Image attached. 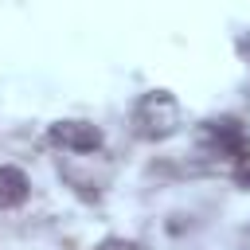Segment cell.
Here are the masks:
<instances>
[{
    "instance_id": "cell-1",
    "label": "cell",
    "mask_w": 250,
    "mask_h": 250,
    "mask_svg": "<svg viewBox=\"0 0 250 250\" xmlns=\"http://www.w3.org/2000/svg\"><path fill=\"white\" fill-rule=\"evenodd\" d=\"M133 125L141 137L148 141H160V137H172L180 129V105L168 90H148L137 105H133Z\"/></svg>"
},
{
    "instance_id": "cell-2",
    "label": "cell",
    "mask_w": 250,
    "mask_h": 250,
    "mask_svg": "<svg viewBox=\"0 0 250 250\" xmlns=\"http://www.w3.org/2000/svg\"><path fill=\"white\" fill-rule=\"evenodd\" d=\"M51 141L70 148V152H94L102 148V133L90 125V121H59L51 125Z\"/></svg>"
},
{
    "instance_id": "cell-3",
    "label": "cell",
    "mask_w": 250,
    "mask_h": 250,
    "mask_svg": "<svg viewBox=\"0 0 250 250\" xmlns=\"http://www.w3.org/2000/svg\"><path fill=\"white\" fill-rule=\"evenodd\" d=\"M27 176L16 164H0V207H20L27 199Z\"/></svg>"
},
{
    "instance_id": "cell-4",
    "label": "cell",
    "mask_w": 250,
    "mask_h": 250,
    "mask_svg": "<svg viewBox=\"0 0 250 250\" xmlns=\"http://www.w3.org/2000/svg\"><path fill=\"white\" fill-rule=\"evenodd\" d=\"M234 184H238V188H250V152H238V164H234Z\"/></svg>"
},
{
    "instance_id": "cell-5",
    "label": "cell",
    "mask_w": 250,
    "mask_h": 250,
    "mask_svg": "<svg viewBox=\"0 0 250 250\" xmlns=\"http://www.w3.org/2000/svg\"><path fill=\"white\" fill-rule=\"evenodd\" d=\"M94 250H145V246L133 242V238H105V242H98Z\"/></svg>"
}]
</instances>
